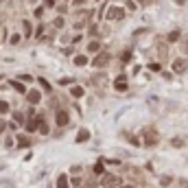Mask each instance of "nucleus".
<instances>
[{"label":"nucleus","mask_w":188,"mask_h":188,"mask_svg":"<svg viewBox=\"0 0 188 188\" xmlns=\"http://www.w3.org/2000/svg\"><path fill=\"white\" fill-rule=\"evenodd\" d=\"M101 184H103V188H120V186H123V180H120L118 175H109V173H105Z\"/></svg>","instance_id":"obj_1"},{"label":"nucleus","mask_w":188,"mask_h":188,"mask_svg":"<svg viewBox=\"0 0 188 188\" xmlns=\"http://www.w3.org/2000/svg\"><path fill=\"white\" fill-rule=\"evenodd\" d=\"M55 123H57V127H66V125L70 123V116H68V112H66V109H59V112L55 114Z\"/></svg>","instance_id":"obj_2"},{"label":"nucleus","mask_w":188,"mask_h":188,"mask_svg":"<svg viewBox=\"0 0 188 188\" xmlns=\"http://www.w3.org/2000/svg\"><path fill=\"white\" fill-rule=\"evenodd\" d=\"M107 64H109V55H107V53H98V55L94 57V61H92L94 68H105Z\"/></svg>","instance_id":"obj_3"},{"label":"nucleus","mask_w":188,"mask_h":188,"mask_svg":"<svg viewBox=\"0 0 188 188\" xmlns=\"http://www.w3.org/2000/svg\"><path fill=\"white\" fill-rule=\"evenodd\" d=\"M107 18H109V20H123V18H125V9H120V7H109Z\"/></svg>","instance_id":"obj_4"},{"label":"nucleus","mask_w":188,"mask_h":188,"mask_svg":"<svg viewBox=\"0 0 188 188\" xmlns=\"http://www.w3.org/2000/svg\"><path fill=\"white\" fill-rule=\"evenodd\" d=\"M186 68H188V61L175 59V64H173V70H175V72H186Z\"/></svg>","instance_id":"obj_5"},{"label":"nucleus","mask_w":188,"mask_h":188,"mask_svg":"<svg viewBox=\"0 0 188 188\" xmlns=\"http://www.w3.org/2000/svg\"><path fill=\"white\" fill-rule=\"evenodd\" d=\"M26 98H29V103H31V105H35V103H40V98H42V94L37 92V90H31V92L26 94Z\"/></svg>","instance_id":"obj_6"},{"label":"nucleus","mask_w":188,"mask_h":188,"mask_svg":"<svg viewBox=\"0 0 188 188\" xmlns=\"http://www.w3.org/2000/svg\"><path fill=\"white\" fill-rule=\"evenodd\" d=\"M57 188H68V175H66V173H59V177H57Z\"/></svg>","instance_id":"obj_7"},{"label":"nucleus","mask_w":188,"mask_h":188,"mask_svg":"<svg viewBox=\"0 0 188 188\" xmlns=\"http://www.w3.org/2000/svg\"><path fill=\"white\" fill-rule=\"evenodd\" d=\"M114 88H116L118 92H125V90H127V83H125V77H120V79H116V83H114Z\"/></svg>","instance_id":"obj_8"},{"label":"nucleus","mask_w":188,"mask_h":188,"mask_svg":"<svg viewBox=\"0 0 188 188\" xmlns=\"http://www.w3.org/2000/svg\"><path fill=\"white\" fill-rule=\"evenodd\" d=\"M98 50H101V42H96V40H94V42L88 44V53H98Z\"/></svg>","instance_id":"obj_9"},{"label":"nucleus","mask_w":188,"mask_h":188,"mask_svg":"<svg viewBox=\"0 0 188 188\" xmlns=\"http://www.w3.org/2000/svg\"><path fill=\"white\" fill-rule=\"evenodd\" d=\"M88 138H90V131H88V129H81L79 136H77V142H86Z\"/></svg>","instance_id":"obj_10"},{"label":"nucleus","mask_w":188,"mask_h":188,"mask_svg":"<svg viewBox=\"0 0 188 188\" xmlns=\"http://www.w3.org/2000/svg\"><path fill=\"white\" fill-rule=\"evenodd\" d=\"M70 94H72L75 98H79V96H83V88H81V86H75V88H70Z\"/></svg>","instance_id":"obj_11"},{"label":"nucleus","mask_w":188,"mask_h":188,"mask_svg":"<svg viewBox=\"0 0 188 188\" xmlns=\"http://www.w3.org/2000/svg\"><path fill=\"white\" fill-rule=\"evenodd\" d=\"M29 144H31V140L26 136H18V147H29Z\"/></svg>","instance_id":"obj_12"},{"label":"nucleus","mask_w":188,"mask_h":188,"mask_svg":"<svg viewBox=\"0 0 188 188\" xmlns=\"http://www.w3.org/2000/svg\"><path fill=\"white\" fill-rule=\"evenodd\" d=\"M75 64H77V66H86V64H88V57H86V55H79V57H75Z\"/></svg>","instance_id":"obj_13"},{"label":"nucleus","mask_w":188,"mask_h":188,"mask_svg":"<svg viewBox=\"0 0 188 188\" xmlns=\"http://www.w3.org/2000/svg\"><path fill=\"white\" fill-rule=\"evenodd\" d=\"M11 86H13V88H15V90H18V92H20V94H29V92H26V88H24L22 83H18V81H13Z\"/></svg>","instance_id":"obj_14"},{"label":"nucleus","mask_w":188,"mask_h":188,"mask_svg":"<svg viewBox=\"0 0 188 188\" xmlns=\"http://www.w3.org/2000/svg\"><path fill=\"white\" fill-rule=\"evenodd\" d=\"M7 112H9V103L0 98V114H7Z\"/></svg>","instance_id":"obj_15"},{"label":"nucleus","mask_w":188,"mask_h":188,"mask_svg":"<svg viewBox=\"0 0 188 188\" xmlns=\"http://www.w3.org/2000/svg\"><path fill=\"white\" fill-rule=\"evenodd\" d=\"M40 86H42V88H44L46 92H50V90H53V88H50V83H48L46 79H40Z\"/></svg>","instance_id":"obj_16"},{"label":"nucleus","mask_w":188,"mask_h":188,"mask_svg":"<svg viewBox=\"0 0 188 188\" xmlns=\"http://www.w3.org/2000/svg\"><path fill=\"white\" fill-rule=\"evenodd\" d=\"M24 35H26V37L31 35V24H29V22H24Z\"/></svg>","instance_id":"obj_17"},{"label":"nucleus","mask_w":188,"mask_h":188,"mask_svg":"<svg viewBox=\"0 0 188 188\" xmlns=\"http://www.w3.org/2000/svg\"><path fill=\"white\" fill-rule=\"evenodd\" d=\"M177 37H180V33H177V31H173V33H171V35H169V42H175V40H177Z\"/></svg>","instance_id":"obj_18"},{"label":"nucleus","mask_w":188,"mask_h":188,"mask_svg":"<svg viewBox=\"0 0 188 188\" xmlns=\"http://www.w3.org/2000/svg\"><path fill=\"white\" fill-rule=\"evenodd\" d=\"M180 144L184 147V140H182V138H173V147H180Z\"/></svg>","instance_id":"obj_19"},{"label":"nucleus","mask_w":188,"mask_h":188,"mask_svg":"<svg viewBox=\"0 0 188 188\" xmlns=\"http://www.w3.org/2000/svg\"><path fill=\"white\" fill-rule=\"evenodd\" d=\"M40 134H44V136H46V134H48V127H46V125H44V123L40 125Z\"/></svg>","instance_id":"obj_20"},{"label":"nucleus","mask_w":188,"mask_h":188,"mask_svg":"<svg viewBox=\"0 0 188 188\" xmlns=\"http://www.w3.org/2000/svg\"><path fill=\"white\" fill-rule=\"evenodd\" d=\"M18 42H20V35H18V33H15V35H11V44H18Z\"/></svg>","instance_id":"obj_21"},{"label":"nucleus","mask_w":188,"mask_h":188,"mask_svg":"<svg viewBox=\"0 0 188 188\" xmlns=\"http://www.w3.org/2000/svg\"><path fill=\"white\" fill-rule=\"evenodd\" d=\"M55 26H59V29H61V26H64V20H61V18H57V20H55Z\"/></svg>","instance_id":"obj_22"},{"label":"nucleus","mask_w":188,"mask_h":188,"mask_svg":"<svg viewBox=\"0 0 188 188\" xmlns=\"http://www.w3.org/2000/svg\"><path fill=\"white\" fill-rule=\"evenodd\" d=\"M4 129H7V123H4V120H2V118H0V134H2V131H4Z\"/></svg>","instance_id":"obj_23"},{"label":"nucleus","mask_w":188,"mask_h":188,"mask_svg":"<svg viewBox=\"0 0 188 188\" xmlns=\"http://www.w3.org/2000/svg\"><path fill=\"white\" fill-rule=\"evenodd\" d=\"M75 4H86V0H72Z\"/></svg>","instance_id":"obj_24"},{"label":"nucleus","mask_w":188,"mask_h":188,"mask_svg":"<svg viewBox=\"0 0 188 188\" xmlns=\"http://www.w3.org/2000/svg\"><path fill=\"white\" fill-rule=\"evenodd\" d=\"M46 4H48V7H53V4H55V0H46Z\"/></svg>","instance_id":"obj_25"},{"label":"nucleus","mask_w":188,"mask_h":188,"mask_svg":"<svg viewBox=\"0 0 188 188\" xmlns=\"http://www.w3.org/2000/svg\"><path fill=\"white\" fill-rule=\"evenodd\" d=\"M175 2H177V4H184V2H186V0H175Z\"/></svg>","instance_id":"obj_26"},{"label":"nucleus","mask_w":188,"mask_h":188,"mask_svg":"<svg viewBox=\"0 0 188 188\" xmlns=\"http://www.w3.org/2000/svg\"><path fill=\"white\" fill-rule=\"evenodd\" d=\"M120 188H136V186H134V184H129V186H120Z\"/></svg>","instance_id":"obj_27"},{"label":"nucleus","mask_w":188,"mask_h":188,"mask_svg":"<svg viewBox=\"0 0 188 188\" xmlns=\"http://www.w3.org/2000/svg\"><path fill=\"white\" fill-rule=\"evenodd\" d=\"M0 2H2V0H0Z\"/></svg>","instance_id":"obj_28"}]
</instances>
